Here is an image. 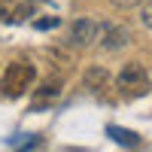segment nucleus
I'll return each mask as SVG.
<instances>
[{"label": "nucleus", "instance_id": "f257e3e1", "mask_svg": "<svg viewBox=\"0 0 152 152\" xmlns=\"http://www.w3.org/2000/svg\"><path fill=\"white\" fill-rule=\"evenodd\" d=\"M116 88H119V94H122V97H128V100L149 94L152 82H149L146 67H143V64H137V61L125 64V67L119 70V76H116Z\"/></svg>", "mask_w": 152, "mask_h": 152}, {"label": "nucleus", "instance_id": "6e6552de", "mask_svg": "<svg viewBox=\"0 0 152 152\" xmlns=\"http://www.w3.org/2000/svg\"><path fill=\"white\" fill-rule=\"evenodd\" d=\"M107 134L113 137V140H116V143H122V146H137V143H140V137H137L134 131H125V128H116V125H110V128H107Z\"/></svg>", "mask_w": 152, "mask_h": 152}, {"label": "nucleus", "instance_id": "9d476101", "mask_svg": "<svg viewBox=\"0 0 152 152\" xmlns=\"http://www.w3.org/2000/svg\"><path fill=\"white\" fill-rule=\"evenodd\" d=\"M140 18H143V24L152 31V0H143V12H140Z\"/></svg>", "mask_w": 152, "mask_h": 152}, {"label": "nucleus", "instance_id": "423d86ee", "mask_svg": "<svg viewBox=\"0 0 152 152\" xmlns=\"http://www.w3.org/2000/svg\"><path fill=\"white\" fill-rule=\"evenodd\" d=\"M61 76H52V79H46L40 88H37V94H34V107H46V104H52V100L61 94Z\"/></svg>", "mask_w": 152, "mask_h": 152}, {"label": "nucleus", "instance_id": "9b49d317", "mask_svg": "<svg viewBox=\"0 0 152 152\" xmlns=\"http://www.w3.org/2000/svg\"><path fill=\"white\" fill-rule=\"evenodd\" d=\"M113 6H119V9H134V6H140L143 0H110Z\"/></svg>", "mask_w": 152, "mask_h": 152}, {"label": "nucleus", "instance_id": "7ed1b4c3", "mask_svg": "<svg viewBox=\"0 0 152 152\" xmlns=\"http://www.w3.org/2000/svg\"><path fill=\"white\" fill-rule=\"evenodd\" d=\"M100 31H104V21H94V18H76L70 21V28H67V46L73 49H88V46H94L100 40Z\"/></svg>", "mask_w": 152, "mask_h": 152}, {"label": "nucleus", "instance_id": "1a4fd4ad", "mask_svg": "<svg viewBox=\"0 0 152 152\" xmlns=\"http://www.w3.org/2000/svg\"><path fill=\"white\" fill-rule=\"evenodd\" d=\"M58 24H61L58 15H49V18H37L34 28H37V31H52V28H58Z\"/></svg>", "mask_w": 152, "mask_h": 152}, {"label": "nucleus", "instance_id": "20e7f679", "mask_svg": "<svg viewBox=\"0 0 152 152\" xmlns=\"http://www.w3.org/2000/svg\"><path fill=\"white\" fill-rule=\"evenodd\" d=\"M37 0H0V21L3 24H21L34 15Z\"/></svg>", "mask_w": 152, "mask_h": 152}, {"label": "nucleus", "instance_id": "f03ea898", "mask_svg": "<svg viewBox=\"0 0 152 152\" xmlns=\"http://www.w3.org/2000/svg\"><path fill=\"white\" fill-rule=\"evenodd\" d=\"M34 79H37V70L31 61H12L3 73V79H0V91L6 97H21L34 85Z\"/></svg>", "mask_w": 152, "mask_h": 152}, {"label": "nucleus", "instance_id": "0eeeda50", "mask_svg": "<svg viewBox=\"0 0 152 152\" xmlns=\"http://www.w3.org/2000/svg\"><path fill=\"white\" fill-rule=\"evenodd\" d=\"M85 88H91V91H100V88H107V82H110V76H107V70H100V67H91L85 73Z\"/></svg>", "mask_w": 152, "mask_h": 152}, {"label": "nucleus", "instance_id": "39448f33", "mask_svg": "<svg viewBox=\"0 0 152 152\" xmlns=\"http://www.w3.org/2000/svg\"><path fill=\"white\" fill-rule=\"evenodd\" d=\"M100 49L104 52H119V49H125L131 43V31L125 28V24H113V21H107L104 24V31H100Z\"/></svg>", "mask_w": 152, "mask_h": 152}]
</instances>
